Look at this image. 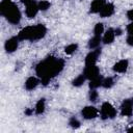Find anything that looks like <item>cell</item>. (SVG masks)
<instances>
[{
	"label": "cell",
	"mask_w": 133,
	"mask_h": 133,
	"mask_svg": "<svg viewBox=\"0 0 133 133\" xmlns=\"http://www.w3.org/2000/svg\"><path fill=\"white\" fill-rule=\"evenodd\" d=\"M19 42H20V39L18 38V36L9 37L4 43V50L7 53H14L18 49V47H19Z\"/></svg>",
	"instance_id": "cell-6"
},
{
	"label": "cell",
	"mask_w": 133,
	"mask_h": 133,
	"mask_svg": "<svg viewBox=\"0 0 133 133\" xmlns=\"http://www.w3.org/2000/svg\"><path fill=\"white\" fill-rule=\"evenodd\" d=\"M85 80H86V77L84 76V74H80V75H78V76L72 81V84H73V86H75V87H79V86L83 85V83L85 82Z\"/></svg>",
	"instance_id": "cell-20"
},
{
	"label": "cell",
	"mask_w": 133,
	"mask_h": 133,
	"mask_svg": "<svg viewBox=\"0 0 133 133\" xmlns=\"http://www.w3.org/2000/svg\"><path fill=\"white\" fill-rule=\"evenodd\" d=\"M127 33L128 34H133V21L127 26Z\"/></svg>",
	"instance_id": "cell-28"
},
{
	"label": "cell",
	"mask_w": 133,
	"mask_h": 133,
	"mask_svg": "<svg viewBox=\"0 0 133 133\" xmlns=\"http://www.w3.org/2000/svg\"><path fill=\"white\" fill-rule=\"evenodd\" d=\"M127 132H130V133H133V123H131L129 125V127L127 128Z\"/></svg>",
	"instance_id": "cell-32"
},
{
	"label": "cell",
	"mask_w": 133,
	"mask_h": 133,
	"mask_svg": "<svg viewBox=\"0 0 133 133\" xmlns=\"http://www.w3.org/2000/svg\"><path fill=\"white\" fill-rule=\"evenodd\" d=\"M103 33H104L103 23H97L94 27V35H102Z\"/></svg>",
	"instance_id": "cell-24"
},
{
	"label": "cell",
	"mask_w": 133,
	"mask_h": 133,
	"mask_svg": "<svg viewBox=\"0 0 133 133\" xmlns=\"http://www.w3.org/2000/svg\"><path fill=\"white\" fill-rule=\"evenodd\" d=\"M34 0H21V2L24 4V5H28V4H30V3H32Z\"/></svg>",
	"instance_id": "cell-30"
},
{
	"label": "cell",
	"mask_w": 133,
	"mask_h": 133,
	"mask_svg": "<svg viewBox=\"0 0 133 133\" xmlns=\"http://www.w3.org/2000/svg\"><path fill=\"white\" fill-rule=\"evenodd\" d=\"M127 18L132 22L133 21V8H131V9H129L128 11H127Z\"/></svg>",
	"instance_id": "cell-29"
},
{
	"label": "cell",
	"mask_w": 133,
	"mask_h": 133,
	"mask_svg": "<svg viewBox=\"0 0 133 133\" xmlns=\"http://www.w3.org/2000/svg\"><path fill=\"white\" fill-rule=\"evenodd\" d=\"M113 85H114V80H113L112 77H107V78H104V79H103L102 87H104V88H106V89H109V88H111Z\"/></svg>",
	"instance_id": "cell-22"
},
{
	"label": "cell",
	"mask_w": 133,
	"mask_h": 133,
	"mask_svg": "<svg viewBox=\"0 0 133 133\" xmlns=\"http://www.w3.org/2000/svg\"><path fill=\"white\" fill-rule=\"evenodd\" d=\"M131 101H132V103H133V98H132V99H131Z\"/></svg>",
	"instance_id": "cell-34"
},
{
	"label": "cell",
	"mask_w": 133,
	"mask_h": 133,
	"mask_svg": "<svg viewBox=\"0 0 133 133\" xmlns=\"http://www.w3.org/2000/svg\"><path fill=\"white\" fill-rule=\"evenodd\" d=\"M103 77L101 76V75H99V76H97V77H95V78H92V79H90L89 80V88L90 89H97V88H99L100 86H102V83H103Z\"/></svg>",
	"instance_id": "cell-19"
},
{
	"label": "cell",
	"mask_w": 133,
	"mask_h": 133,
	"mask_svg": "<svg viewBox=\"0 0 133 133\" xmlns=\"http://www.w3.org/2000/svg\"><path fill=\"white\" fill-rule=\"evenodd\" d=\"M45 110H46V100L44 98H42L36 102L35 107H34V112L37 115H41L45 112Z\"/></svg>",
	"instance_id": "cell-18"
},
{
	"label": "cell",
	"mask_w": 133,
	"mask_h": 133,
	"mask_svg": "<svg viewBox=\"0 0 133 133\" xmlns=\"http://www.w3.org/2000/svg\"><path fill=\"white\" fill-rule=\"evenodd\" d=\"M106 4L105 0H92L89 6V12L90 14H99L103 6Z\"/></svg>",
	"instance_id": "cell-15"
},
{
	"label": "cell",
	"mask_w": 133,
	"mask_h": 133,
	"mask_svg": "<svg viewBox=\"0 0 133 133\" xmlns=\"http://www.w3.org/2000/svg\"><path fill=\"white\" fill-rule=\"evenodd\" d=\"M47 33V28L43 24H37L33 27V35H32V42L33 41H38L43 38Z\"/></svg>",
	"instance_id": "cell-9"
},
{
	"label": "cell",
	"mask_w": 133,
	"mask_h": 133,
	"mask_svg": "<svg viewBox=\"0 0 133 133\" xmlns=\"http://www.w3.org/2000/svg\"><path fill=\"white\" fill-rule=\"evenodd\" d=\"M101 52H102L101 47H99L97 49H94V50H90L87 53V55L85 56V58H84L85 65H94V64H96L97 61H98V58L101 56Z\"/></svg>",
	"instance_id": "cell-4"
},
{
	"label": "cell",
	"mask_w": 133,
	"mask_h": 133,
	"mask_svg": "<svg viewBox=\"0 0 133 133\" xmlns=\"http://www.w3.org/2000/svg\"><path fill=\"white\" fill-rule=\"evenodd\" d=\"M119 108H121V115L123 116H131L133 114V103L129 99L124 100Z\"/></svg>",
	"instance_id": "cell-7"
},
{
	"label": "cell",
	"mask_w": 133,
	"mask_h": 133,
	"mask_svg": "<svg viewBox=\"0 0 133 133\" xmlns=\"http://www.w3.org/2000/svg\"><path fill=\"white\" fill-rule=\"evenodd\" d=\"M101 44H102V36H101V35H94V36L88 41L87 47H88L89 50H94V49L99 48Z\"/></svg>",
	"instance_id": "cell-17"
},
{
	"label": "cell",
	"mask_w": 133,
	"mask_h": 133,
	"mask_svg": "<svg viewBox=\"0 0 133 133\" xmlns=\"http://www.w3.org/2000/svg\"><path fill=\"white\" fill-rule=\"evenodd\" d=\"M115 32H114V29L113 28H108L103 36H102V43L105 44V45H109V44H112L114 42V38H115Z\"/></svg>",
	"instance_id": "cell-13"
},
{
	"label": "cell",
	"mask_w": 133,
	"mask_h": 133,
	"mask_svg": "<svg viewBox=\"0 0 133 133\" xmlns=\"http://www.w3.org/2000/svg\"><path fill=\"white\" fill-rule=\"evenodd\" d=\"M64 68V60L54 56H48L39 61L35 66V73L44 85H47L50 80L58 75Z\"/></svg>",
	"instance_id": "cell-1"
},
{
	"label": "cell",
	"mask_w": 133,
	"mask_h": 133,
	"mask_svg": "<svg viewBox=\"0 0 133 133\" xmlns=\"http://www.w3.org/2000/svg\"><path fill=\"white\" fill-rule=\"evenodd\" d=\"M117 114V111L116 109L114 108V106L109 103V102H104L102 105H101V108H100V116L102 119H112L116 116Z\"/></svg>",
	"instance_id": "cell-3"
},
{
	"label": "cell",
	"mask_w": 133,
	"mask_h": 133,
	"mask_svg": "<svg viewBox=\"0 0 133 133\" xmlns=\"http://www.w3.org/2000/svg\"><path fill=\"white\" fill-rule=\"evenodd\" d=\"M0 14L10 24L17 25L20 23L22 14L19 7L11 0H2L0 3Z\"/></svg>",
	"instance_id": "cell-2"
},
{
	"label": "cell",
	"mask_w": 133,
	"mask_h": 133,
	"mask_svg": "<svg viewBox=\"0 0 133 133\" xmlns=\"http://www.w3.org/2000/svg\"><path fill=\"white\" fill-rule=\"evenodd\" d=\"M114 32H115V35H121L123 33V30L121 28H116V29H114Z\"/></svg>",
	"instance_id": "cell-31"
},
{
	"label": "cell",
	"mask_w": 133,
	"mask_h": 133,
	"mask_svg": "<svg viewBox=\"0 0 133 133\" xmlns=\"http://www.w3.org/2000/svg\"><path fill=\"white\" fill-rule=\"evenodd\" d=\"M69 125H70V127H72L73 129H77V128H79L80 127V122H79V119L77 118V117H75V116H72L71 118H70V121H69Z\"/></svg>",
	"instance_id": "cell-25"
},
{
	"label": "cell",
	"mask_w": 133,
	"mask_h": 133,
	"mask_svg": "<svg viewBox=\"0 0 133 133\" xmlns=\"http://www.w3.org/2000/svg\"><path fill=\"white\" fill-rule=\"evenodd\" d=\"M126 43H127L129 46H132V47H133V34H128V35H127Z\"/></svg>",
	"instance_id": "cell-27"
},
{
	"label": "cell",
	"mask_w": 133,
	"mask_h": 133,
	"mask_svg": "<svg viewBox=\"0 0 133 133\" xmlns=\"http://www.w3.org/2000/svg\"><path fill=\"white\" fill-rule=\"evenodd\" d=\"M38 11H39L38 4H37L35 1H33L32 3H30V4L26 5V8H25V14H26V16H27L29 19L34 18V17L37 15V12H38Z\"/></svg>",
	"instance_id": "cell-12"
},
{
	"label": "cell",
	"mask_w": 133,
	"mask_h": 133,
	"mask_svg": "<svg viewBox=\"0 0 133 133\" xmlns=\"http://www.w3.org/2000/svg\"><path fill=\"white\" fill-rule=\"evenodd\" d=\"M114 10H115V7L112 3H106L101 9V11L99 12V15L101 18H109L114 14Z\"/></svg>",
	"instance_id": "cell-14"
},
{
	"label": "cell",
	"mask_w": 133,
	"mask_h": 133,
	"mask_svg": "<svg viewBox=\"0 0 133 133\" xmlns=\"http://www.w3.org/2000/svg\"><path fill=\"white\" fill-rule=\"evenodd\" d=\"M99 98V94L97 91V89H90L89 94H88V99L90 102H96Z\"/></svg>",
	"instance_id": "cell-26"
},
{
	"label": "cell",
	"mask_w": 133,
	"mask_h": 133,
	"mask_svg": "<svg viewBox=\"0 0 133 133\" xmlns=\"http://www.w3.org/2000/svg\"><path fill=\"white\" fill-rule=\"evenodd\" d=\"M33 27L34 26H27L23 28L21 31L18 33V38L20 41H32V35H33Z\"/></svg>",
	"instance_id": "cell-10"
},
{
	"label": "cell",
	"mask_w": 133,
	"mask_h": 133,
	"mask_svg": "<svg viewBox=\"0 0 133 133\" xmlns=\"http://www.w3.org/2000/svg\"><path fill=\"white\" fill-rule=\"evenodd\" d=\"M39 82H41V79H38V78H36L34 76H30L25 81V89H27V90H33V89L36 88V86L38 85Z\"/></svg>",
	"instance_id": "cell-16"
},
{
	"label": "cell",
	"mask_w": 133,
	"mask_h": 133,
	"mask_svg": "<svg viewBox=\"0 0 133 133\" xmlns=\"http://www.w3.org/2000/svg\"><path fill=\"white\" fill-rule=\"evenodd\" d=\"M77 50H78V45L73 43V44L68 45V46L64 48V53H65L66 55H72V54L75 53Z\"/></svg>",
	"instance_id": "cell-21"
},
{
	"label": "cell",
	"mask_w": 133,
	"mask_h": 133,
	"mask_svg": "<svg viewBox=\"0 0 133 133\" xmlns=\"http://www.w3.org/2000/svg\"><path fill=\"white\" fill-rule=\"evenodd\" d=\"M83 74L84 76L86 77L87 80H90L97 76L100 75V69L97 66V64H94V65H85L84 68V71H83Z\"/></svg>",
	"instance_id": "cell-8"
},
{
	"label": "cell",
	"mask_w": 133,
	"mask_h": 133,
	"mask_svg": "<svg viewBox=\"0 0 133 133\" xmlns=\"http://www.w3.org/2000/svg\"><path fill=\"white\" fill-rule=\"evenodd\" d=\"M129 68V61L128 59H121L117 62H115L112 66V70L114 73H118V74H124L127 72Z\"/></svg>",
	"instance_id": "cell-11"
},
{
	"label": "cell",
	"mask_w": 133,
	"mask_h": 133,
	"mask_svg": "<svg viewBox=\"0 0 133 133\" xmlns=\"http://www.w3.org/2000/svg\"><path fill=\"white\" fill-rule=\"evenodd\" d=\"M37 4H38L39 10H42V11L48 10V9L50 8V6H51V3H50L48 0H41L39 2H37Z\"/></svg>",
	"instance_id": "cell-23"
},
{
	"label": "cell",
	"mask_w": 133,
	"mask_h": 133,
	"mask_svg": "<svg viewBox=\"0 0 133 133\" xmlns=\"http://www.w3.org/2000/svg\"><path fill=\"white\" fill-rule=\"evenodd\" d=\"M81 115L84 119H94L99 115V110L95 106H85L81 110Z\"/></svg>",
	"instance_id": "cell-5"
},
{
	"label": "cell",
	"mask_w": 133,
	"mask_h": 133,
	"mask_svg": "<svg viewBox=\"0 0 133 133\" xmlns=\"http://www.w3.org/2000/svg\"><path fill=\"white\" fill-rule=\"evenodd\" d=\"M25 113H26L27 115H30L31 113H33V110H29V109H28V110H26V111H25Z\"/></svg>",
	"instance_id": "cell-33"
}]
</instances>
